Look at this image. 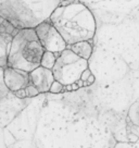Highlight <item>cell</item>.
<instances>
[{"mask_svg":"<svg viewBox=\"0 0 139 148\" xmlns=\"http://www.w3.org/2000/svg\"><path fill=\"white\" fill-rule=\"evenodd\" d=\"M63 90H64V85L61 84L60 82H58V81H55L50 86L49 92H51V94H60Z\"/></svg>","mask_w":139,"mask_h":148,"instance_id":"7c38bea8","label":"cell"},{"mask_svg":"<svg viewBox=\"0 0 139 148\" xmlns=\"http://www.w3.org/2000/svg\"><path fill=\"white\" fill-rule=\"evenodd\" d=\"M76 84H77V86H78V88L84 87V81H82V79H78V81L76 82Z\"/></svg>","mask_w":139,"mask_h":148,"instance_id":"e0dca14e","label":"cell"},{"mask_svg":"<svg viewBox=\"0 0 139 148\" xmlns=\"http://www.w3.org/2000/svg\"><path fill=\"white\" fill-rule=\"evenodd\" d=\"M55 81L56 79L53 76L52 70L46 69L42 65H39L38 68L33 70L32 72H29V82L35 87H37L40 94L49 92L50 86Z\"/></svg>","mask_w":139,"mask_h":148,"instance_id":"8992f818","label":"cell"},{"mask_svg":"<svg viewBox=\"0 0 139 148\" xmlns=\"http://www.w3.org/2000/svg\"><path fill=\"white\" fill-rule=\"evenodd\" d=\"M64 88L66 89V90H73V88H72V85H66V86H64Z\"/></svg>","mask_w":139,"mask_h":148,"instance_id":"d6986e66","label":"cell"},{"mask_svg":"<svg viewBox=\"0 0 139 148\" xmlns=\"http://www.w3.org/2000/svg\"><path fill=\"white\" fill-rule=\"evenodd\" d=\"M127 137H128V139H129L130 142H133V143L137 142V140H138V138H139L137 135L133 134V133H127Z\"/></svg>","mask_w":139,"mask_h":148,"instance_id":"2e32d148","label":"cell"},{"mask_svg":"<svg viewBox=\"0 0 139 148\" xmlns=\"http://www.w3.org/2000/svg\"><path fill=\"white\" fill-rule=\"evenodd\" d=\"M127 119L130 123L139 126V100L135 101L128 109Z\"/></svg>","mask_w":139,"mask_h":148,"instance_id":"30bf717a","label":"cell"},{"mask_svg":"<svg viewBox=\"0 0 139 148\" xmlns=\"http://www.w3.org/2000/svg\"><path fill=\"white\" fill-rule=\"evenodd\" d=\"M45 48L40 44L35 28L20 29L12 39L8 57V66L32 72L40 65Z\"/></svg>","mask_w":139,"mask_h":148,"instance_id":"7a4b0ae2","label":"cell"},{"mask_svg":"<svg viewBox=\"0 0 139 148\" xmlns=\"http://www.w3.org/2000/svg\"><path fill=\"white\" fill-rule=\"evenodd\" d=\"M0 34H7V33H5V27L3 24L0 25Z\"/></svg>","mask_w":139,"mask_h":148,"instance_id":"ac0fdd59","label":"cell"},{"mask_svg":"<svg viewBox=\"0 0 139 148\" xmlns=\"http://www.w3.org/2000/svg\"><path fill=\"white\" fill-rule=\"evenodd\" d=\"M13 94L15 95V97L20 98V99H24L26 98V92H25V88H22V89H19V90H15L13 92Z\"/></svg>","mask_w":139,"mask_h":148,"instance_id":"5bb4252c","label":"cell"},{"mask_svg":"<svg viewBox=\"0 0 139 148\" xmlns=\"http://www.w3.org/2000/svg\"><path fill=\"white\" fill-rule=\"evenodd\" d=\"M57 58H58V53H53L51 51L45 50L44 55L42 57V61H40V65L46 68V69L52 70L53 66L56 64Z\"/></svg>","mask_w":139,"mask_h":148,"instance_id":"9c48e42d","label":"cell"},{"mask_svg":"<svg viewBox=\"0 0 139 148\" xmlns=\"http://www.w3.org/2000/svg\"><path fill=\"white\" fill-rule=\"evenodd\" d=\"M91 71H90V69H86L85 70V71H84L83 73H82V75H80V79H82V81H84V82H85V81H87V79H88V77L89 76H90V75H91Z\"/></svg>","mask_w":139,"mask_h":148,"instance_id":"9a60e30c","label":"cell"},{"mask_svg":"<svg viewBox=\"0 0 139 148\" xmlns=\"http://www.w3.org/2000/svg\"><path fill=\"white\" fill-rule=\"evenodd\" d=\"M86 69H88V61L82 59L71 49L66 48L58 55L52 73L56 81L66 86L80 79V75Z\"/></svg>","mask_w":139,"mask_h":148,"instance_id":"3957f363","label":"cell"},{"mask_svg":"<svg viewBox=\"0 0 139 148\" xmlns=\"http://www.w3.org/2000/svg\"><path fill=\"white\" fill-rule=\"evenodd\" d=\"M35 32L45 50L59 55L67 48V44L50 21L40 22L35 26Z\"/></svg>","mask_w":139,"mask_h":148,"instance_id":"277c9868","label":"cell"},{"mask_svg":"<svg viewBox=\"0 0 139 148\" xmlns=\"http://www.w3.org/2000/svg\"><path fill=\"white\" fill-rule=\"evenodd\" d=\"M25 92H26V96L29 98L32 97H36V96H38L40 92H39V90L37 89V87H35L33 84H28L27 86L25 87Z\"/></svg>","mask_w":139,"mask_h":148,"instance_id":"8fae6325","label":"cell"},{"mask_svg":"<svg viewBox=\"0 0 139 148\" xmlns=\"http://www.w3.org/2000/svg\"><path fill=\"white\" fill-rule=\"evenodd\" d=\"M13 37L9 34H0V66H8V57H9L10 47Z\"/></svg>","mask_w":139,"mask_h":148,"instance_id":"52a82bcc","label":"cell"},{"mask_svg":"<svg viewBox=\"0 0 139 148\" xmlns=\"http://www.w3.org/2000/svg\"><path fill=\"white\" fill-rule=\"evenodd\" d=\"M49 21L59 31L67 46L83 40L91 42L97 29L93 12L78 0H62L51 13Z\"/></svg>","mask_w":139,"mask_h":148,"instance_id":"6da1fadb","label":"cell"},{"mask_svg":"<svg viewBox=\"0 0 139 148\" xmlns=\"http://www.w3.org/2000/svg\"><path fill=\"white\" fill-rule=\"evenodd\" d=\"M127 133H133V134L137 135L139 137V126L130 123L128 121V124H127Z\"/></svg>","mask_w":139,"mask_h":148,"instance_id":"4fadbf2b","label":"cell"},{"mask_svg":"<svg viewBox=\"0 0 139 148\" xmlns=\"http://www.w3.org/2000/svg\"><path fill=\"white\" fill-rule=\"evenodd\" d=\"M3 82H5V87L13 92L15 90L25 88L31 83L29 73L23 70L7 66L3 71Z\"/></svg>","mask_w":139,"mask_h":148,"instance_id":"5b68a950","label":"cell"},{"mask_svg":"<svg viewBox=\"0 0 139 148\" xmlns=\"http://www.w3.org/2000/svg\"><path fill=\"white\" fill-rule=\"evenodd\" d=\"M72 88H73V90H76V89H78V86H77V84H76V83L72 84Z\"/></svg>","mask_w":139,"mask_h":148,"instance_id":"ffe728a7","label":"cell"},{"mask_svg":"<svg viewBox=\"0 0 139 148\" xmlns=\"http://www.w3.org/2000/svg\"><path fill=\"white\" fill-rule=\"evenodd\" d=\"M69 49L73 51L74 53L80 57L82 59L88 61V59L91 57L93 53V46H91V42L88 40H83V42H75L73 45H70L67 46Z\"/></svg>","mask_w":139,"mask_h":148,"instance_id":"ba28073f","label":"cell"}]
</instances>
